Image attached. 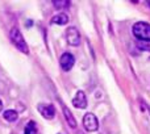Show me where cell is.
I'll return each instance as SVG.
<instances>
[{"instance_id":"cell-1","label":"cell","mask_w":150,"mask_h":134,"mask_svg":"<svg viewBox=\"0 0 150 134\" xmlns=\"http://www.w3.org/2000/svg\"><path fill=\"white\" fill-rule=\"evenodd\" d=\"M9 38H11V41H12V44L15 45L21 53L29 54V47H28V45H26V41L24 39V36L21 34L20 29H18L17 26H13V28L11 29Z\"/></svg>"},{"instance_id":"cell-3","label":"cell","mask_w":150,"mask_h":134,"mask_svg":"<svg viewBox=\"0 0 150 134\" xmlns=\"http://www.w3.org/2000/svg\"><path fill=\"white\" fill-rule=\"evenodd\" d=\"M83 126L87 132H96L99 129V121L93 113H86L83 117Z\"/></svg>"},{"instance_id":"cell-12","label":"cell","mask_w":150,"mask_h":134,"mask_svg":"<svg viewBox=\"0 0 150 134\" xmlns=\"http://www.w3.org/2000/svg\"><path fill=\"white\" fill-rule=\"evenodd\" d=\"M37 133V125L34 121H30L28 122V125L25 126V132L24 134H36Z\"/></svg>"},{"instance_id":"cell-7","label":"cell","mask_w":150,"mask_h":134,"mask_svg":"<svg viewBox=\"0 0 150 134\" xmlns=\"http://www.w3.org/2000/svg\"><path fill=\"white\" fill-rule=\"evenodd\" d=\"M73 105L78 109H86L87 108V97L83 91H78L75 93V97L73 99Z\"/></svg>"},{"instance_id":"cell-13","label":"cell","mask_w":150,"mask_h":134,"mask_svg":"<svg viewBox=\"0 0 150 134\" xmlns=\"http://www.w3.org/2000/svg\"><path fill=\"white\" fill-rule=\"evenodd\" d=\"M137 46L144 51H150V41H138Z\"/></svg>"},{"instance_id":"cell-2","label":"cell","mask_w":150,"mask_h":134,"mask_svg":"<svg viewBox=\"0 0 150 134\" xmlns=\"http://www.w3.org/2000/svg\"><path fill=\"white\" fill-rule=\"evenodd\" d=\"M133 36L138 41H150V24L140 21L133 25Z\"/></svg>"},{"instance_id":"cell-9","label":"cell","mask_w":150,"mask_h":134,"mask_svg":"<svg viewBox=\"0 0 150 134\" xmlns=\"http://www.w3.org/2000/svg\"><path fill=\"white\" fill-rule=\"evenodd\" d=\"M62 111H63V114H65V118H66V121H67L69 126L75 129V128H76V120L74 118V114L71 113V111L66 105L62 106Z\"/></svg>"},{"instance_id":"cell-6","label":"cell","mask_w":150,"mask_h":134,"mask_svg":"<svg viewBox=\"0 0 150 134\" xmlns=\"http://www.w3.org/2000/svg\"><path fill=\"white\" fill-rule=\"evenodd\" d=\"M38 112L46 120H52L55 116V108L53 104H38Z\"/></svg>"},{"instance_id":"cell-8","label":"cell","mask_w":150,"mask_h":134,"mask_svg":"<svg viewBox=\"0 0 150 134\" xmlns=\"http://www.w3.org/2000/svg\"><path fill=\"white\" fill-rule=\"evenodd\" d=\"M50 23L53 25H66L69 23V16L66 13H57L55 16H53Z\"/></svg>"},{"instance_id":"cell-4","label":"cell","mask_w":150,"mask_h":134,"mask_svg":"<svg viewBox=\"0 0 150 134\" xmlns=\"http://www.w3.org/2000/svg\"><path fill=\"white\" fill-rule=\"evenodd\" d=\"M66 39H67L69 45L71 46H78L80 44V33L75 26H70L66 30Z\"/></svg>"},{"instance_id":"cell-11","label":"cell","mask_w":150,"mask_h":134,"mask_svg":"<svg viewBox=\"0 0 150 134\" xmlns=\"http://www.w3.org/2000/svg\"><path fill=\"white\" fill-rule=\"evenodd\" d=\"M53 5H54L57 9H63V8H67L70 5L69 0H53Z\"/></svg>"},{"instance_id":"cell-10","label":"cell","mask_w":150,"mask_h":134,"mask_svg":"<svg viewBox=\"0 0 150 134\" xmlns=\"http://www.w3.org/2000/svg\"><path fill=\"white\" fill-rule=\"evenodd\" d=\"M3 117H4V120L8 122H15V121H17V118H18V113L16 111H13V109H8V111H5L4 113H3Z\"/></svg>"},{"instance_id":"cell-14","label":"cell","mask_w":150,"mask_h":134,"mask_svg":"<svg viewBox=\"0 0 150 134\" xmlns=\"http://www.w3.org/2000/svg\"><path fill=\"white\" fill-rule=\"evenodd\" d=\"M3 111V103H1V100H0V112Z\"/></svg>"},{"instance_id":"cell-5","label":"cell","mask_w":150,"mask_h":134,"mask_svg":"<svg viewBox=\"0 0 150 134\" xmlns=\"http://www.w3.org/2000/svg\"><path fill=\"white\" fill-rule=\"evenodd\" d=\"M75 63V58L71 53H63L59 58V65L63 71H70Z\"/></svg>"}]
</instances>
